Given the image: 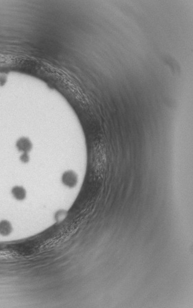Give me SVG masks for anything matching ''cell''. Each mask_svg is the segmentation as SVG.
Listing matches in <instances>:
<instances>
[{"label": "cell", "mask_w": 193, "mask_h": 308, "mask_svg": "<svg viewBox=\"0 0 193 308\" xmlns=\"http://www.w3.org/2000/svg\"><path fill=\"white\" fill-rule=\"evenodd\" d=\"M17 147L19 151L28 153L32 149V144L31 141L26 138L20 139L17 142Z\"/></svg>", "instance_id": "1"}, {"label": "cell", "mask_w": 193, "mask_h": 308, "mask_svg": "<svg viewBox=\"0 0 193 308\" xmlns=\"http://www.w3.org/2000/svg\"><path fill=\"white\" fill-rule=\"evenodd\" d=\"M77 176L75 173L72 171H68L64 173L62 177V181L64 183L70 187L74 186L77 183Z\"/></svg>", "instance_id": "2"}, {"label": "cell", "mask_w": 193, "mask_h": 308, "mask_svg": "<svg viewBox=\"0 0 193 308\" xmlns=\"http://www.w3.org/2000/svg\"><path fill=\"white\" fill-rule=\"evenodd\" d=\"M12 193L14 197L17 200H23L26 197V191L22 186H15L12 190Z\"/></svg>", "instance_id": "3"}, {"label": "cell", "mask_w": 193, "mask_h": 308, "mask_svg": "<svg viewBox=\"0 0 193 308\" xmlns=\"http://www.w3.org/2000/svg\"><path fill=\"white\" fill-rule=\"evenodd\" d=\"M12 226L9 221L3 220L0 222V234L7 235L12 232Z\"/></svg>", "instance_id": "4"}, {"label": "cell", "mask_w": 193, "mask_h": 308, "mask_svg": "<svg viewBox=\"0 0 193 308\" xmlns=\"http://www.w3.org/2000/svg\"><path fill=\"white\" fill-rule=\"evenodd\" d=\"M20 160L23 162V163H26L29 162L30 160V157H29V155L28 154V153L26 152H24L21 156H20Z\"/></svg>", "instance_id": "5"}]
</instances>
